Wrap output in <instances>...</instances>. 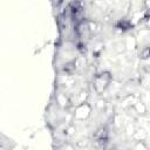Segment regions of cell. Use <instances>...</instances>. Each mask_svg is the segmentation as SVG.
I'll use <instances>...</instances> for the list:
<instances>
[{"instance_id": "6da1fadb", "label": "cell", "mask_w": 150, "mask_h": 150, "mask_svg": "<svg viewBox=\"0 0 150 150\" xmlns=\"http://www.w3.org/2000/svg\"><path fill=\"white\" fill-rule=\"evenodd\" d=\"M108 81L109 80H103V74H101V76H98L97 79H96V82H95V87H96V89L98 90V88H100V86H102L101 87V89L103 90L104 89V87L107 86V83H108Z\"/></svg>"}]
</instances>
